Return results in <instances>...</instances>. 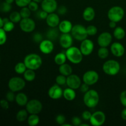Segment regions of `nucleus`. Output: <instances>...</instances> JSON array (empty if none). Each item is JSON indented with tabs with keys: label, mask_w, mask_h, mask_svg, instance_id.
I'll return each instance as SVG.
<instances>
[{
	"label": "nucleus",
	"mask_w": 126,
	"mask_h": 126,
	"mask_svg": "<svg viewBox=\"0 0 126 126\" xmlns=\"http://www.w3.org/2000/svg\"><path fill=\"white\" fill-rule=\"evenodd\" d=\"M124 10L121 6H115L111 7L108 11V18L110 21H113L116 23L123 20L124 16Z\"/></svg>",
	"instance_id": "39448f33"
},
{
	"label": "nucleus",
	"mask_w": 126,
	"mask_h": 126,
	"mask_svg": "<svg viewBox=\"0 0 126 126\" xmlns=\"http://www.w3.org/2000/svg\"><path fill=\"white\" fill-rule=\"evenodd\" d=\"M79 88H80V91H81V92H82V93L85 94L86 92H87V91L89 90V86L88 84H87L84 82L83 84H81Z\"/></svg>",
	"instance_id": "864d4df0"
},
{
	"label": "nucleus",
	"mask_w": 126,
	"mask_h": 126,
	"mask_svg": "<svg viewBox=\"0 0 126 126\" xmlns=\"http://www.w3.org/2000/svg\"><path fill=\"white\" fill-rule=\"evenodd\" d=\"M41 6V9L49 14L54 12L58 8V4L56 0H43Z\"/></svg>",
	"instance_id": "2eb2a0df"
},
{
	"label": "nucleus",
	"mask_w": 126,
	"mask_h": 126,
	"mask_svg": "<svg viewBox=\"0 0 126 126\" xmlns=\"http://www.w3.org/2000/svg\"><path fill=\"white\" fill-rule=\"evenodd\" d=\"M46 21L47 25L50 28H55L58 27L60 22L59 14L54 12L49 14L46 19Z\"/></svg>",
	"instance_id": "aec40b11"
},
{
	"label": "nucleus",
	"mask_w": 126,
	"mask_h": 126,
	"mask_svg": "<svg viewBox=\"0 0 126 126\" xmlns=\"http://www.w3.org/2000/svg\"><path fill=\"white\" fill-rule=\"evenodd\" d=\"M106 121L105 114L102 111H97L92 114L90 119V123L93 126H101Z\"/></svg>",
	"instance_id": "9b49d317"
},
{
	"label": "nucleus",
	"mask_w": 126,
	"mask_h": 126,
	"mask_svg": "<svg viewBox=\"0 0 126 126\" xmlns=\"http://www.w3.org/2000/svg\"><path fill=\"white\" fill-rule=\"evenodd\" d=\"M92 116V113L89 111H84L82 113V118L85 121H89Z\"/></svg>",
	"instance_id": "603ef678"
},
{
	"label": "nucleus",
	"mask_w": 126,
	"mask_h": 126,
	"mask_svg": "<svg viewBox=\"0 0 126 126\" xmlns=\"http://www.w3.org/2000/svg\"><path fill=\"white\" fill-rule=\"evenodd\" d=\"M86 30H87L88 36H94L98 32V29H97V27L93 25H91L86 27Z\"/></svg>",
	"instance_id": "4c0bfd02"
},
{
	"label": "nucleus",
	"mask_w": 126,
	"mask_h": 126,
	"mask_svg": "<svg viewBox=\"0 0 126 126\" xmlns=\"http://www.w3.org/2000/svg\"><path fill=\"white\" fill-rule=\"evenodd\" d=\"M27 69V68L25 65L24 62L17 63L14 67L15 71L16 72V73L18 74V75H22V74L24 73Z\"/></svg>",
	"instance_id": "473e14b6"
},
{
	"label": "nucleus",
	"mask_w": 126,
	"mask_h": 126,
	"mask_svg": "<svg viewBox=\"0 0 126 126\" xmlns=\"http://www.w3.org/2000/svg\"><path fill=\"white\" fill-rule=\"evenodd\" d=\"M98 56L101 59H105L109 55V50L105 47H100L98 50Z\"/></svg>",
	"instance_id": "72a5a7b5"
},
{
	"label": "nucleus",
	"mask_w": 126,
	"mask_h": 126,
	"mask_svg": "<svg viewBox=\"0 0 126 126\" xmlns=\"http://www.w3.org/2000/svg\"><path fill=\"white\" fill-rule=\"evenodd\" d=\"M14 23L11 22V20H9V22H6V23H5L4 24L2 28H3L6 32H12V31L14 29Z\"/></svg>",
	"instance_id": "ea45409f"
},
{
	"label": "nucleus",
	"mask_w": 126,
	"mask_h": 126,
	"mask_svg": "<svg viewBox=\"0 0 126 126\" xmlns=\"http://www.w3.org/2000/svg\"><path fill=\"white\" fill-rule=\"evenodd\" d=\"M121 66L119 63L115 60H108L103 63V72L109 76H115L120 71Z\"/></svg>",
	"instance_id": "20e7f679"
},
{
	"label": "nucleus",
	"mask_w": 126,
	"mask_h": 126,
	"mask_svg": "<svg viewBox=\"0 0 126 126\" xmlns=\"http://www.w3.org/2000/svg\"><path fill=\"white\" fill-rule=\"evenodd\" d=\"M9 18L11 22H14V23H19L22 18L20 12H17V11H14V12H11Z\"/></svg>",
	"instance_id": "2f4dec72"
},
{
	"label": "nucleus",
	"mask_w": 126,
	"mask_h": 126,
	"mask_svg": "<svg viewBox=\"0 0 126 126\" xmlns=\"http://www.w3.org/2000/svg\"><path fill=\"white\" fill-rule=\"evenodd\" d=\"M55 121L58 124L62 126L66 122V118L63 114H58L55 118Z\"/></svg>",
	"instance_id": "79ce46f5"
},
{
	"label": "nucleus",
	"mask_w": 126,
	"mask_h": 126,
	"mask_svg": "<svg viewBox=\"0 0 126 126\" xmlns=\"http://www.w3.org/2000/svg\"><path fill=\"white\" fill-rule=\"evenodd\" d=\"M12 9V6L11 4H9L6 2V1L2 2L0 5V11L4 13L9 12Z\"/></svg>",
	"instance_id": "c9c22d12"
},
{
	"label": "nucleus",
	"mask_w": 126,
	"mask_h": 126,
	"mask_svg": "<svg viewBox=\"0 0 126 126\" xmlns=\"http://www.w3.org/2000/svg\"><path fill=\"white\" fill-rule=\"evenodd\" d=\"M4 1H6V2H7V3L11 4H12L14 2L15 0H5Z\"/></svg>",
	"instance_id": "bf43d9fd"
},
{
	"label": "nucleus",
	"mask_w": 126,
	"mask_h": 126,
	"mask_svg": "<svg viewBox=\"0 0 126 126\" xmlns=\"http://www.w3.org/2000/svg\"><path fill=\"white\" fill-rule=\"evenodd\" d=\"M112 39L113 37L110 33L107 32H103L98 36L97 38V43L100 47H107L111 43Z\"/></svg>",
	"instance_id": "ddd939ff"
},
{
	"label": "nucleus",
	"mask_w": 126,
	"mask_h": 126,
	"mask_svg": "<svg viewBox=\"0 0 126 126\" xmlns=\"http://www.w3.org/2000/svg\"><path fill=\"white\" fill-rule=\"evenodd\" d=\"M25 65L27 69L36 70L41 66L43 64V60L38 54H30L26 55L23 60Z\"/></svg>",
	"instance_id": "f257e3e1"
},
{
	"label": "nucleus",
	"mask_w": 126,
	"mask_h": 126,
	"mask_svg": "<svg viewBox=\"0 0 126 126\" xmlns=\"http://www.w3.org/2000/svg\"><path fill=\"white\" fill-rule=\"evenodd\" d=\"M80 126H89V125L88 124H82V123H81Z\"/></svg>",
	"instance_id": "680f3d73"
},
{
	"label": "nucleus",
	"mask_w": 126,
	"mask_h": 126,
	"mask_svg": "<svg viewBox=\"0 0 126 126\" xmlns=\"http://www.w3.org/2000/svg\"><path fill=\"white\" fill-rule=\"evenodd\" d=\"M100 97L98 92L95 90H89L84 94L83 97V102L85 105L90 108L97 107L99 103Z\"/></svg>",
	"instance_id": "f03ea898"
},
{
	"label": "nucleus",
	"mask_w": 126,
	"mask_h": 126,
	"mask_svg": "<svg viewBox=\"0 0 126 126\" xmlns=\"http://www.w3.org/2000/svg\"><path fill=\"white\" fill-rule=\"evenodd\" d=\"M63 97L65 98V100L68 101H73L75 99L76 97V93L75 89L70 87L65 89L63 91Z\"/></svg>",
	"instance_id": "b1692460"
},
{
	"label": "nucleus",
	"mask_w": 126,
	"mask_h": 126,
	"mask_svg": "<svg viewBox=\"0 0 126 126\" xmlns=\"http://www.w3.org/2000/svg\"><path fill=\"white\" fill-rule=\"evenodd\" d=\"M73 37L70 33H62L59 38V43L62 47L67 49L72 46Z\"/></svg>",
	"instance_id": "f3484780"
},
{
	"label": "nucleus",
	"mask_w": 126,
	"mask_h": 126,
	"mask_svg": "<svg viewBox=\"0 0 126 126\" xmlns=\"http://www.w3.org/2000/svg\"><path fill=\"white\" fill-rule=\"evenodd\" d=\"M55 82H56L57 84L59 85V86H63V85L66 84V76L61 75V74L60 75H58L55 78Z\"/></svg>",
	"instance_id": "e433bc0d"
},
{
	"label": "nucleus",
	"mask_w": 126,
	"mask_h": 126,
	"mask_svg": "<svg viewBox=\"0 0 126 126\" xmlns=\"http://www.w3.org/2000/svg\"><path fill=\"white\" fill-rule=\"evenodd\" d=\"M79 49L83 55L87 56L91 55L93 52L94 49V44L92 40L86 38L81 41Z\"/></svg>",
	"instance_id": "f8f14e48"
},
{
	"label": "nucleus",
	"mask_w": 126,
	"mask_h": 126,
	"mask_svg": "<svg viewBox=\"0 0 126 126\" xmlns=\"http://www.w3.org/2000/svg\"><path fill=\"white\" fill-rule=\"evenodd\" d=\"M73 28V24L70 21L64 20L60 22L59 25V30L62 33H71Z\"/></svg>",
	"instance_id": "412c9836"
},
{
	"label": "nucleus",
	"mask_w": 126,
	"mask_h": 126,
	"mask_svg": "<svg viewBox=\"0 0 126 126\" xmlns=\"http://www.w3.org/2000/svg\"><path fill=\"white\" fill-rule=\"evenodd\" d=\"M33 40L34 43L39 44L43 40V35L40 33L37 32L33 35Z\"/></svg>",
	"instance_id": "37998d69"
},
{
	"label": "nucleus",
	"mask_w": 126,
	"mask_h": 126,
	"mask_svg": "<svg viewBox=\"0 0 126 126\" xmlns=\"http://www.w3.org/2000/svg\"><path fill=\"white\" fill-rule=\"evenodd\" d=\"M95 16V12L94 9L91 6L86 7L84 10L83 13H82V17L87 22H91L93 20Z\"/></svg>",
	"instance_id": "4be33fe9"
},
{
	"label": "nucleus",
	"mask_w": 126,
	"mask_h": 126,
	"mask_svg": "<svg viewBox=\"0 0 126 126\" xmlns=\"http://www.w3.org/2000/svg\"><path fill=\"white\" fill-rule=\"evenodd\" d=\"M119 99L121 104L126 108V91H124L121 93Z\"/></svg>",
	"instance_id": "de8ad7c7"
},
{
	"label": "nucleus",
	"mask_w": 126,
	"mask_h": 126,
	"mask_svg": "<svg viewBox=\"0 0 126 126\" xmlns=\"http://www.w3.org/2000/svg\"><path fill=\"white\" fill-rule=\"evenodd\" d=\"M66 59L67 58H66V54L63 52H60L55 55L54 57V62L57 65L60 66L66 62Z\"/></svg>",
	"instance_id": "cd10ccee"
},
{
	"label": "nucleus",
	"mask_w": 126,
	"mask_h": 126,
	"mask_svg": "<svg viewBox=\"0 0 126 126\" xmlns=\"http://www.w3.org/2000/svg\"><path fill=\"white\" fill-rule=\"evenodd\" d=\"M63 91L58 84H54L49 88L48 91V95L53 100H58L63 97Z\"/></svg>",
	"instance_id": "dca6fc26"
},
{
	"label": "nucleus",
	"mask_w": 126,
	"mask_h": 126,
	"mask_svg": "<svg viewBox=\"0 0 126 126\" xmlns=\"http://www.w3.org/2000/svg\"><path fill=\"white\" fill-rule=\"evenodd\" d=\"M25 80L20 77H12L8 82L9 89L14 92L22 91L25 87Z\"/></svg>",
	"instance_id": "0eeeda50"
},
{
	"label": "nucleus",
	"mask_w": 126,
	"mask_h": 126,
	"mask_svg": "<svg viewBox=\"0 0 126 126\" xmlns=\"http://www.w3.org/2000/svg\"><path fill=\"white\" fill-rule=\"evenodd\" d=\"M31 13H32V11L28 8V6L22 7V9L20 11V14L21 17H22V18L30 17L31 16Z\"/></svg>",
	"instance_id": "f704fd0d"
},
{
	"label": "nucleus",
	"mask_w": 126,
	"mask_h": 126,
	"mask_svg": "<svg viewBox=\"0 0 126 126\" xmlns=\"http://www.w3.org/2000/svg\"><path fill=\"white\" fill-rule=\"evenodd\" d=\"M6 100L9 102H13L16 99V95L14 94V92L11 91L7 92L6 95Z\"/></svg>",
	"instance_id": "c03bdc74"
},
{
	"label": "nucleus",
	"mask_w": 126,
	"mask_h": 126,
	"mask_svg": "<svg viewBox=\"0 0 126 126\" xmlns=\"http://www.w3.org/2000/svg\"><path fill=\"white\" fill-rule=\"evenodd\" d=\"M20 28L21 30L25 33H31L36 28V23L34 20L30 18H22L19 22Z\"/></svg>",
	"instance_id": "9d476101"
},
{
	"label": "nucleus",
	"mask_w": 126,
	"mask_h": 126,
	"mask_svg": "<svg viewBox=\"0 0 126 126\" xmlns=\"http://www.w3.org/2000/svg\"><path fill=\"white\" fill-rule=\"evenodd\" d=\"M15 101L18 105L20 107H24V106H26L28 102V97L23 92H19L16 95Z\"/></svg>",
	"instance_id": "5701e85b"
},
{
	"label": "nucleus",
	"mask_w": 126,
	"mask_h": 126,
	"mask_svg": "<svg viewBox=\"0 0 126 126\" xmlns=\"http://www.w3.org/2000/svg\"><path fill=\"white\" fill-rule=\"evenodd\" d=\"M121 116L122 119H124V120L126 121V108L123 110V111H121Z\"/></svg>",
	"instance_id": "5fc2aeb1"
},
{
	"label": "nucleus",
	"mask_w": 126,
	"mask_h": 126,
	"mask_svg": "<svg viewBox=\"0 0 126 126\" xmlns=\"http://www.w3.org/2000/svg\"><path fill=\"white\" fill-rule=\"evenodd\" d=\"M26 110L29 114H38L43 110V104L37 99H32L28 102L26 105Z\"/></svg>",
	"instance_id": "6e6552de"
},
{
	"label": "nucleus",
	"mask_w": 126,
	"mask_h": 126,
	"mask_svg": "<svg viewBox=\"0 0 126 126\" xmlns=\"http://www.w3.org/2000/svg\"><path fill=\"white\" fill-rule=\"evenodd\" d=\"M110 50L111 54L117 57H121L123 56L125 53V48L124 46L121 43L118 42H114L111 44Z\"/></svg>",
	"instance_id": "6ab92c4d"
},
{
	"label": "nucleus",
	"mask_w": 126,
	"mask_h": 126,
	"mask_svg": "<svg viewBox=\"0 0 126 126\" xmlns=\"http://www.w3.org/2000/svg\"><path fill=\"white\" fill-rule=\"evenodd\" d=\"M109 27L110 28H112V29H114L116 26V22H113V21H110V22L109 23Z\"/></svg>",
	"instance_id": "6e6d98bb"
},
{
	"label": "nucleus",
	"mask_w": 126,
	"mask_h": 126,
	"mask_svg": "<svg viewBox=\"0 0 126 126\" xmlns=\"http://www.w3.org/2000/svg\"><path fill=\"white\" fill-rule=\"evenodd\" d=\"M68 87L73 89H78L81 85V80L79 76L75 74H71L66 77V83Z\"/></svg>",
	"instance_id": "4468645a"
},
{
	"label": "nucleus",
	"mask_w": 126,
	"mask_h": 126,
	"mask_svg": "<svg viewBox=\"0 0 126 126\" xmlns=\"http://www.w3.org/2000/svg\"><path fill=\"white\" fill-rule=\"evenodd\" d=\"M23 75L24 79L28 82H32L34 81L36 78V73L34 72V70H30V69H27Z\"/></svg>",
	"instance_id": "c85d7f7f"
},
{
	"label": "nucleus",
	"mask_w": 126,
	"mask_h": 126,
	"mask_svg": "<svg viewBox=\"0 0 126 126\" xmlns=\"http://www.w3.org/2000/svg\"><path fill=\"white\" fill-rule=\"evenodd\" d=\"M113 36L116 39L118 40H121L125 37L126 32L121 27H116L113 32Z\"/></svg>",
	"instance_id": "bb28decb"
},
{
	"label": "nucleus",
	"mask_w": 126,
	"mask_h": 126,
	"mask_svg": "<svg viewBox=\"0 0 126 126\" xmlns=\"http://www.w3.org/2000/svg\"><path fill=\"white\" fill-rule=\"evenodd\" d=\"M59 30L57 29L56 27L55 28H50V29L48 30L47 32L46 33V37L48 39L51 41H55L59 37Z\"/></svg>",
	"instance_id": "a878e982"
},
{
	"label": "nucleus",
	"mask_w": 126,
	"mask_h": 126,
	"mask_svg": "<svg viewBox=\"0 0 126 126\" xmlns=\"http://www.w3.org/2000/svg\"><path fill=\"white\" fill-rule=\"evenodd\" d=\"M40 51L44 54H49L52 52L54 49V45L52 41L49 39H43L39 45Z\"/></svg>",
	"instance_id": "a211bd4d"
},
{
	"label": "nucleus",
	"mask_w": 126,
	"mask_h": 126,
	"mask_svg": "<svg viewBox=\"0 0 126 126\" xmlns=\"http://www.w3.org/2000/svg\"><path fill=\"white\" fill-rule=\"evenodd\" d=\"M59 71L61 75H64V76L67 77L69 75L72 74L73 69L72 67L69 64L65 63L60 65L59 68Z\"/></svg>",
	"instance_id": "393cba45"
},
{
	"label": "nucleus",
	"mask_w": 126,
	"mask_h": 126,
	"mask_svg": "<svg viewBox=\"0 0 126 126\" xmlns=\"http://www.w3.org/2000/svg\"><path fill=\"white\" fill-rule=\"evenodd\" d=\"M0 106L1 108L4 110H7L9 107V102L7 100L2 99L0 100Z\"/></svg>",
	"instance_id": "3c124183"
},
{
	"label": "nucleus",
	"mask_w": 126,
	"mask_h": 126,
	"mask_svg": "<svg viewBox=\"0 0 126 126\" xmlns=\"http://www.w3.org/2000/svg\"><path fill=\"white\" fill-rule=\"evenodd\" d=\"M48 14H49V13H47V12H46V11H43V9H41V10H40V11H38V14H37L38 18H39L40 19H41V20L46 19L47 17L48 16Z\"/></svg>",
	"instance_id": "49530a36"
},
{
	"label": "nucleus",
	"mask_w": 126,
	"mask_h": 126,
	"mask_svg": "<svg viewBox=\"0 0 126 126\" xmlns=\"http://www.w3.org/2000/svg\"><path fill=\"white\" fill-rule=\"evenodd\" d=\"M3 19V22H4V24L5 23H6V22H9V21L10 20L9 18H7V17H5V18H2Z\"/></svg>",
	"instance_id": "13d9d810"
},
{
	"label": "nucleus",
	"mask_w": 126,
	"mask_h": 126,
	"mask_svg": "<svg viewBox=\"0 0 126 126\" xmlns=\"http://www.w3.org/2000/svg\"><path fill=\"white\" fill-rule=\"evenodd\" d=\"M71 123H72V125L75 126H80L82 123V121L79 117L74 116L71 119Z\"/></svg>",
	"instance_id": "8fccbe9b"
},
{
	"label": "nucleus",
	"mask_w": 126,
	"mask_h": 126,
	"mask_svg": "<svg viewBox=\"0 0 126 126\" xmlns=\"http://www.w3.org/2000/svg\"><path fill=\"white\" fill-rule=\"evenodd\" d=\"M99 79V75L94 70H89L84 73L82 76V80L84 83L89 86L94 85Z\"/></svg>",
	"instance_id": "1a4fd4ad"
},
{
	"label": "nucleus",
	"mask_w": 126,
	"mask_h": 126,
	"mask_svg": "<svg viewBox=\"0 0 126 126\" xmlns=\"http://www.w3.org/2000/svg\"><path fill=\"white\" fill-rule=\"evenodd\" d=\"M39 117L36 114H31L27 119L28 124L30 126H36L39 123Z\"/></svg>",
	"instance_id": "7c9ffc66"
},
{
	"label": "nucleus",
	"mask_w": 126,
	"mask_h": 126,
	"mask_svg": "<svg viewBox=\"0 0 126 126\" xmlns=\"http://www.w3.org/2000/svg\"><path fill=\"white\" fill-rule=\"evenodd\" d=\"M4 25V22H3V19L0 17V28H2Z\"/></svg>",
	"instance_id": "4d7b16f0"
},
{
	"label": "nucleus",
	"mask_w": 126,
	"mask_h": 126,
	"mask_svg": "<svg viewBox=\"0 0 126 126\" xmlns=\"http://www.w3.org/2000/svg\"><path fill=\"white\" fill-rule=\"evenodd\" d=\"M0 62H1V57H0Z\"/></svg>",
	"instance_id": "e2e57ef3"
},
{
	"label": "nucleus",
	"mask_w": 126,
	"mask_h": 126,
	"mask_svg": "<svg viewBox=\"0 0 126 126\" xmlns=\"http://www.w3.org/2000/svg\"><path fill=\"white\" fill-rule=\"evenodd\" d=\"M7 32L2 28H0V46L4 45L7 41Z\"/></svg>",
	"instance_id": "58836bf2"
},
{
	"label": "nucleus",
	"mask_w": 126,
	"mask_h": 126,
	"mask_svg": "<svg viewBox=\"0 0 126 126\" xmlns=\"http://www.w3.org/2000/svg\"><path fill=\"white\" fill-rule=\"evenodd\" d=\"M57 11L58 14L63 16V15L66 14V12H67L68 11V9H67V7H66V6H63L62 5V6H59V7L57 8Z\"/></svg>",
	"instance_id": "09e8293b"
},
{
	"label": "nucleus",
	"mask_w": 126,
	"mask_h": 126,
	"mask_svg": "<svg viewBox=\"0 0 126 126\" xmlns=\"http://www.w3.org/2000/svg\"><path fill=\"white\" fill-rule=\"evenodd\" d=\"M32 0H15L16 4L19 7H27Z\"/></svg>",
	"instance_id": "a19ab883"
},
{
	"label": "nucleus",
	"mask_w": 126,
	"mask_h": 126,
	"mask_svg": "<svg viewBox=\"0 0 126 126\" xmlns=\"http://www.w3.org/2000/svg\"><path fill=\"white\" fill-rule=\"evenodd\" d=\"M71 34L74 39L79 41L84 40L88 36L86 28L81 24H76L73 26Z\"/></svg>",
	"instance_id": "423d86ee"
},
{
	"label": "nucleus",
	"mask_w": 126,
	"mask_h": 126,
	"mask_svg": "<svg viewBox=\"0 0 126 126\" xmlns=\"http://www.w3.org/2000/svg\"><path fill=\"white\" fill-rule=\"evenodd\" d=\"M66 58L70 62L73 64H79L83 59V54L81 52L80 49L75 46H71L66 49Z\"/></svg>",
	"instance_id": "7ed1b4c3"
},
{
	"label": "nucleus",
	"mask_w": 126,
	"mask_h": 126,
	"mask_svg": "<svg viewBox=\"0 0 126 126\" xmlns=\"http://www.w3.org/2000/svg\"><path fill=\"white\" fill-rule=\"evenodd\" d=\"M28 8L31 10L32 12H36V11H38V9H39V5H38V3H37L36 2H34V1H32L30 2V3L28 4Z\"/></svg>",
	"instance_id": "a18cd8bd"
},
{
	"label": "nucleus",
	"mask_w": 126,
	"mask_h": 126,
	"mask_svg": "<svg viewBox=\"0 0 126 126\" xmlns=\"http://www.w3.org/2000/svg\"><path fill=\"white\" fill-rule=\"evenodd\" d=\"M32 1H34V2H36L37 3H41L43 0H32Z\"/></svg>",
	"instance_id": "052dcab7"
},
{
	"label": "nucleus",
	"mask_w": 126,
	"mask_h": 126,
	"mask_svg": "<svg viewBox=\"0 0 126 126\" xmlns=\"http://www.w3.org/2000/svg\"><path fill=\"white\" fill-rule=\"evenodd\" d=\"M28 112L27 111V110H20L17 112L16 114V119L18 122L25 121L28 119Z\"/></svg>",
	"instance_id": "c756f323"
}]
</instances>
